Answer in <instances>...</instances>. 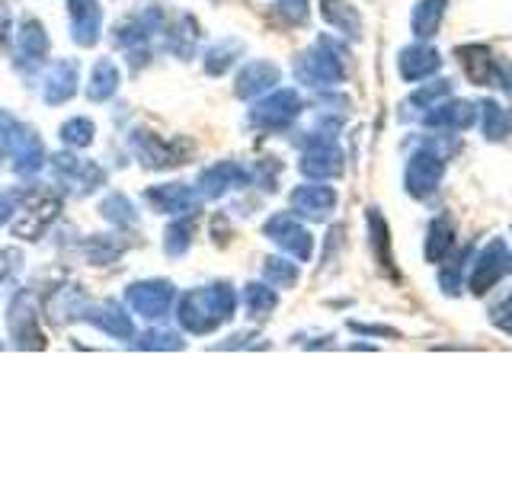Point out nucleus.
Listing matches in <instances>:
<instances>
[{"label":"nucleus","instance_id":"9","mask_svg":"<svg viewBox=\"0 0 512 480\" xmlns=\"http://www.w3.org/2000/svg\"><path fill=\"white\" fill-rule=\"evenodd\" d=\"M295 205H298V212L304 215H311V218H324L333 212V205H336V192L330 186H304L295 192Z\"/></svg>","mask_w":512,"mask_h":480},{"label":"nucleus","instance_id":"10","mask_svg":"<svg viewBox=\"0 0 512 480\" xmlns=\"http://www.w3.org/2000/svg\"><path fill=\"white\" fill-rule=\"evenodd\" d=\"M320 10H324V20L340 32H346V36H352V39L362 36V20H359V13L352 10L349 0H324Z\"/></svg>","mask_w":512,"mask_h":480},{"label":"nucleus","instance_id":"16","mask_svg":"<svg viewBox=\"0 0 512 480\" xmlns=\"http://www.w3.org/2000/svg\"><path fill=\"white\" fill-rule=\"evenodd\" d=\"M448 96H452V80H436V84L416 90L410 96V106H426V109H432L436 103L448 100Z\"/></svg>","mask_w":512,"mask_h":480},{"label":"nucleus","instance_id":"14","mask_svg":"<svg viewBox=\"0 0 512 480\" xmlns=\"http://www.w3.org/2000/svg\"><path fill=\"white\" fill-rule=\"evenodd\" d=\"M304 173L311 176H340L343 173V154L340 148H333V144H320L314 154H308L304 160Z\"/></svg>","mask_w":512,"mask_h":480},{"label":"nucleus","instance_id":"7","mask_svg":"<svg viewBox=\"0 0 512 480\" xmlns=\"http://www.w3.org/2000/svg\"><path fill=\"white\" fill-rule=\"evenodd\" d=\"M455 247V221L448 215H439L429 221V234H426V260L429 263H442Z\"/></svg>","mask_w":512,"mask_h":480},{"label":"nucleus","instance_id":"11","mask_svg":"<svg viewBox=\"0 0 512 480\" xmlns=\"http://www.w3.org/2000/svg\"><path fill=\"white\" fill-rule=\"evenodd\" d=\"M445 7H448V0H420L413 10V36H420V39H432L439 32V23H442V16H445Z\"/></svg>","mask_w":512,"mask_h":480},{"label":"nucleus","instance_id":"19","mask_svg":"<svg viewBox=\"0 0 512 480\" xmlns=\"http://www.w3.org/2000/svg\"><path fill=\"white\" fill-rule=\"evenodd\" d=\"M269 276H276L279 282H292L295 279V269H288V266H269Z\"/></svg>","mask_w":512,"mask_h":480},{"label":"nucleus","instance_id":"6","mask_svg":"<svg viewBox=\"0 0 512 480\" xmlns=\"http://www.w3.org/2000/svg\"><path fill=\"white\" fill-rule=\"evenodd\" d=\"M477 119V109L464 100H452V103H439L432 106V112H426V125L432 128H468Z\"/></svg>","mask_w":512,"mask_h":480},{"label":"nucleus","instance_id":"15","mask_svg":"<svg viewBox=\"0 0 512 480\" xmlns=\"http://www.w3.org/2000/svg\"><path fill=\"white\" fill-rule=\"evenodd\" d=\"M298 112V96L295 93H279L276 100H269L260 106V116L266 122H288Z\"/></svg>","mask_w":512,"mask_h":480},{"label":"nucleus","instance_id":"18","mask_svg":"<svg viewBox=\"0 0 512 480\" xmlns=\"http://www.w3.org/2000/svg\"><path fill=\"white\" fill-rule=\"evenodd\" d=\"M493 324L500 327V330H506V333H512V295L493 311Z\"/></svg>","mask_w":512,"mask_h":480},{"label":"nucleus","instance_id":"4","mask_svg":"<svg viewBox=\"0 0 512 480\" xmlns=\"http://www.w3.org/2000/svg\"><path fill=\"white\" fill-rule=\"evenodd\" d=\"M304 74H308L314 84H340L346 77L343 55L336 52V45L330 39H320L314 45V52L304 58Z\"/></svg>","mask_w":512,"mask_h":480},{"label":"nucleus","instance_id":"2","mask_svg":"<svg viewBox=\"0 0 512 480\" xmlns=\"http://www.w3.org/2000/svg\"><path fill=\"white\" fill-rule=\"evenodd\" d=\"M442 176H445V160H442V154L423 148V151H416L407 160L404 186H407V192H410L413 199H429L432 192L439 189Z\"/></svg>","mask_w":512,"mask_h":480},{"label":"nucleus","instance_id":"13","mask_svg":"<svg viewBox=\"0 0 512 480\" xmlns=\"http://www.w3.org/2000/svg\"><path fill=\"white\" fill-rule=\"evenodd\" d=\"M269 234H279V244L282 247H288L292 253H298L301 260H308L311 256V237H308V231H301L298 224H292L288 218H276L269 224Z\"/></svg>","mask_w":512,"mask_h":480},{"label":"nucleus","instance_id":"3","mask_svg":"<svg viewBox=\"0 0 512 480\" xmlns=\"http://www.w3.org/2000/svg\"><path fill=\"white\" fill-rule=\"evenodd\" d=\"M458 61H461L464 74L471 77V84H480V87H506L509 68L490 55L487 45H461L458 48Z\"/></svg>","mask_w":512,"mask_h":480},{"label":"nucleus","instance_id":"8","mask_svg":"<svg viewBox=\"0 0 512 480\" xmlns=\"http://www.w3.org/2000/svg\"><path fill=\"white\" fill-rule=\"evenodd\" d=\"M368 231H372V250H375V263L388 272V276L397 279L394 272V260H391V234H388V224H384L378 208H368Z\"/></svg>","mask_w":512,"mask_h":480},{"label":"nucleus","instance_id":"1","mask_svg":"<svg viewBox=\"0 0 512 480\" xmlns=\"http://www.w3.org/2000/svg\"><path fill=\"white\" fill-rule=\"evenodd\" d=\"M506 272H512L509 247H506V240L493 237L490 244L477 253V260H474V266H471V279H468L471 295H487L490 288L506 276Z\"/></svg>","mask_w":512,"mask_h":480},{"label":"nucleus","instance_id":"5","mask_svg":"<svg viewBox=\"0 0 512 480\" xmlns=\"http://www.w3.org/2000/svg\"><path fill=\"white\" fill-rule=\"evenodd\" d=\"M442 68V58L432 45H410L397 55V71L404 80H423L429 74H436Z\"/></svg>","mask_w":512,"mask_h":480},{"label":"nucleus","instance_id":"17","mask_svg":"<svg viewBox=\"0 0 512 480\" xmlns=\"http://www.w3.org/2000/svg\"><path fill=\"white\" fill-rule=\"evenodd\" d=\"M468 256H471V247H468V250H461V256L455 260V266H452V269H445L442 276H439L442 292H448V295H455V292H458V276H461L464 263H468Z\"/></svg>","mask_w":512,"mask_h":480},{"label":"nucleus","instance_id":"12","mask_svg":"<svg viewBox=\"0 0 512 480\" xmlns=\"http://www.w3.org/2000/svg\"><path fill=\"white\" fill-rule=\"evenodd\" d=\"M477 112H480V128H484V135L490 141H503L512 135V116L496 100H484Z\"/></svg>","mask_w":512,"mask_h":480}]
</instances>
